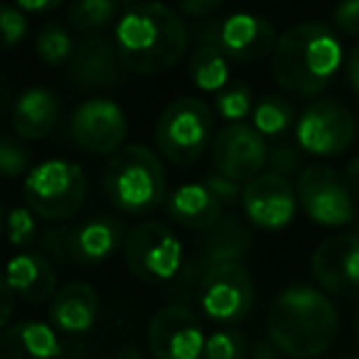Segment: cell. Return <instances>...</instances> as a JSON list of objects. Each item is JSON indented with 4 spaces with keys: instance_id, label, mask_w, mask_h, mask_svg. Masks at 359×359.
<instances>
[{
    "instance_id": "cell-7",
    "label": "cell",
    "mask_w": 359,
    "mask_h": 359,
    "mask_svg": "<svg viewBox=\"0 0 359 359\" xmlns=\"http://www.w3.org/2000/svg\"><path fill=\"white\" fill-rule=\"evenodd\" d=\"M126 266L143 283H170L185 269V251L180 239L163 222H140L123 241Z\"/></svg>"
},
{
    "instance_id": "cell-10",
    "label": "cell",
    "mask_w": 359,
    "mask_h": 359,
    "mask_svg": "<svg viewBox=\"0 0 359 359\" xmlns=\"http://www.w3.org/2000/svg\"><path fill=\"white\" fill-rule=\"evenodd\" d=\"M357 123L342 104L332 99L313 101L295 123V143L318 158H332L352 145Z\"/></svg>"
},
{
    "instance_id": "cell-25",
    "label": "cell",
    "mask_w": 359,
    "mask_h": 359,
    "mask_svg": "<svg viewBox=\"0 0 359 359\" xmlns=\"http://www.w3.org/2000/svg\"><path fill=\"white\" fill-rule=\"evenodd\" d=\"M229 57L226 52L217 45V40L212 35L202 37V42L195 47V52L190 55V79L200 91L207 94H219L222 89H226L229 84Z\"/></svg>"
},
{
    "instance_id": "cell-17",
    "label": "cell",
    "mask_w": 359,
    "mask_h": 359,
    "mask_svg": "<svg viewBox=\"0 0 359 359\" xmlns=\"http://www.w3.org/2000/svg\"><path fill=\"white\" fill-rule=\"evenodd\" d=\"M212 37L239 65H254L276 52V27L256 13H234L212 27Z\"/></svg>"
},
{
    "instance_id": "cell-46",
    "label": "cell",
    "mask_w": 359,
    "mask_h": 359,
    "mask_svg": "<svg viewBox=\"0 0 359 359\" xmlns=\"http://www.w3.org/2000/svg\"><path fill=\"white\" fill-rule=\"evenodd\" d=\"M104 359H111V357H104Z\"/></svg>"
},
{
    "instance_id": "cell-18",
    "label": "cell",
    "mask_w": 359,
    "mask_h": 359,
    "mask_svg": "<svg viewBox=\"0 0 359 359\" xmlns=\"http://www.w3.org/2000/svg\"><path fill=\"white\" fill-rule=\"evenodd\" d=\"M69 79L76 89H114L123 81L126 69L116 42L104 35H91L76 47L69 65Z\"/></svg>"
},
{
    "instance_id": "cell-43",
    "label": "cell",
    "mask_w": 359,
    "mask_h": 359,
    "mask_svg": "<svg viewBox=\"0 0 359 359\" xmlns=\"http://www.w3.org/2000/svg\"><path fill=\"white\" fill-rule=\"evenodd\" d=\"M123 6H135V3H145V0H121Z\"/></svg>"
},
{
    "instance_id": "cell-27",
    "label": "cell",
    "mask_w": 359,
    "mask_h": 359,
    "mask_svg": "<svg viewBox=\"0 0 359 359\" xmlns=\"http://www.w3.org/2000/svg\"><path fill=\"white\" fill-rule=\"evenodd\" d=\"M251 121H254L251 126H254L264 138H271V135H280L283 130H288L290 126H293L295 109L285 96H264V99L254 106Z\"/></svg>"
},
{
    "instance_id": "cell-29",
    "label": "cell",
    "mask_w": 359,
    "mask_h": 359,
    "mask_svg": "<svg viewBox=\"0 0 359 359\" xmlns=\"http://www.w3.org/2000/svg\"><path fill=\"white\" fill-rule=\"evenodd\" d=\"M215 109L219 118L229 121V123H241L246 116L254 114V94L246 84L236 81L217 94Z\"/></svg>"
},
{
    "instance_id": "cell-14",
    "label": "cell",
    "mask_w": 359,
    "mask_h": 359,
    "mask_svg": "<svg viewBox=\"0 0 359 359\" xmlns=\"http://www.w3.org/2000/svg\"><path fill=\"white\" fill-rule=\"evenodd\" d=\"M72 138L81 150L94 155H114L123 148L128 121L116 101L89 99L79 104L69 121Z\"/></svg>"
},
{
    "instance_id": "cell-30",
    "label": "cell",
    "mask_w": 359,
    "mask_h": 359,
    "mask_svg": "<svg viewBox=\"0 0 359 359\" xmlns=\"http://www.w3.org/2000/svg\"><path fill=\"white\" fill-rule=\"evenodd\" d=\"M246 337L239 330H217L207 337L205 359H246Z\"/></svg>"
},
{
    "instance_id": "cell-31",
    "label": "cell",
    "mask_w": 359,
    "mask_h": 359,
    "mask_svg": "<svg viewBox=\"0 0 359 359\" xmlns=\"http://www.w3.org/2000/svg\"><path fill=\"white\" fill-rule=\"evenodd\" d=\"M27 168H30V153L25 150V145L13 135H3V140H0V170H3V175L8 180L20 177Z\"/></svg>"
},
{
    "instance_id": "cell-1",
    "label": "cell",
    "mask_w": 359,
    "mask_h": 359,
    "mask_svg": "<svg viewBox=\"0 0 359 359\" xmlns=\"http://www.w3.org/2000/svg\"><path fill=\"white\" fill-rule=\"evenodd\" d=\"M114 42L126 69L140 76L165 74L187 52L190 35L182 18L165 3H135L123 11Z\"/></svg>"
},
{
    "instance_id": "cell-6",
    "label": "cell",
    "mask_w": 359,
    "mask_h": 359,
    "mask_svg": "<svg viewBox=\"0 0 359 359\" xmlns=\"http://www.w3.org/2000/svg\"><path fill=\"white\" fill-rule=\"evenodd\" d=\"M215 133V116L212 109L200 99H177L163 111L155 126V143L165 160L175 165H192L202 158Z\"/></svg>"
},
{
    "instance_id": "cell-42",
    "label": "cell",
    "mask_w": 359,
    "mask_h": 359,
    "mask_svg": "<svg viewBox=\"0 0 359 359\" xmlns=\"http://www.w3.org/2000/svg\"><path fill=\"white\" fill-rule=\"evenodd\" d=\"M15 298H18L15 290H13L11 285L3 280V313H0V323H3V325L13 318V305H15Z\"/></svg>"
},
{
    "instance_id": "cell-37",
    "label": "cell",
    "mask_w": 359,
    "mask_h": 359,
    "mask_svg": "<svg viewBox=\"0 0 359 359\" xmlns=\"http://www.w3.org/2000/svg\"><path fill=\"white\" fill-rule=\"evenodd\" d=\"M180 13L192 18H210L224 6V0H175Z\"/></svg>"
},
{
    "instance_id": "cell-4",
    "label": "cell",
    "mask_w": 359,
    "mask_h": 359,
    "mask_svg": "<svg viewBox=\"0 0 359 359\" xmlns=\"http://www.w3.org/2000/svg\"><path fill=\"white\" fill-rule=\"evenodd\" d=\"M104 190L123 215H148L168 202L163 163L145 145H123L106 163Z\"/></svg>"
},
{
    "instance_id": "cell-26",
    "label": "cell",
    "mask_w": 359,
    "mask_h": 359,
    "mask_svg": "<svg viewBox=\"0 0 359 359\" xmlns=\"http://www.w3.org/2000/svg\"><path fill=\"white\" fill-rule=\"evenodd\" d=\"M121 6V0H74L67 11V20L84 35H99L116 20Z\"/></svg>"
},
{
    "instance_id": "cell-21",
    "label": "cell",
    "mask_w": 359,
    "mask_h": 359,
    "mask_svg": "<svg viewBox=\"0 0 359 359\" xmlns=\"http://www.w3.org/2000/svg\"><path fill=\"white\" fill-rule=\"evenodd\" d=\"M170 219H175L185 229L207 231L224 217V205L207 182H187L180 185L165 202Z\"/></svg>"
},
{
    "instance_id": "cell-38",
    "label": "cell",
    "mask_w": 359,
    "mask_h": 359,
    "mask_svg": "<svg viewBox=\"0 0 359 359\" xmlns=\"http://www.w3.org/2000/svg\"><path fill=\"white\" fill-rule=\"evenodd\" d=\"M65 3L67 0H15V6L25 13H52Z\"/></svg>"
},
{
    "instance_id": "cell-16",
    "label": "cell",
    "mask_w": 359,
    "mask_h": 359,
    "mask_svg": "<svg viewBox=\"0 0 359 359\" xmlns=\"http://www.w3.org/2000/svg\"><path fill=\"white\" fill-rule=\"evenodd\" d=\"M310 269L320 288L339 298H359V234L325 239L315 249Z\"/></svg>"
},
{
    "instance_id": "cell-20",
    "label": "cell",
    "mask_w": 359,
    "mask_h": 359,
    "mask_svg": "<svg viewBox=\"0 0 359 359\" xmlns=\"http://www.w3.org/2000/svg\"><path fill=\"white\" fill-rule=\"evenodd\" d=\"M50 318L52 325L65 334L89 332L99 318V293L94 285L81 280L62 285L50 303Z\"/></svg>"
},
{
    "instance_id": "cell-36",
    "label": "cell",
    "mask_w": 359,
    "mask_h": 359,
    "mask_svg": "<svg viewBox=\"0 0 359 359\" xmlns=\"http://www.w3.org/2000/svg\"><path fill=\"white\" fill-rule=\"evenodd\" d=\"M205 182H207V187L219 197L224 207L234 205V202H241V187L236 180L226 177V175H222V172H210L205 177Z\"/></svg>"
},
{
    "instance_id": "cell-12",
    "label": "cell",
    "mask_w": 359,
    "mask_h": 359,
    "mask_svg": "<svg viewBox=\"0 0 359 359\" xmlns=\"http://www.w3.org/2000/svg\"><path fill=\"white\" fill-rule=\"evenodd\" d=\"M207 337L187 305H165L148 325V349L155 359H200Z\"/></svg>"
},
{
    "instance_id": "cell-45",
    "label": "cell",
    "mask_w": 359,
    "mask_h": 359,
    "mask_svg": "<svg viewBox=\"0 0 359 359\" xmlns=\"http://www.w3.org/2000/svg\"><path fill=\"white\" fill-rule=\"evenodd\" d=\"M349 359H359V357H349Z\"/></svg>"
},
{
    "instance_id": "cell-33",
    "label": "cell",
    "mask_w": 359,
    "mask_h": 359,
    "mask_svg": "<svg viewBox=\"0 0 359 359\" xmlns=\"http://www.w3.org/2000/svg\"><path fill=\"white\" fill-rule=\"evenodd\" d=\"M0 30H3V42H6L8 50L20 45L27 32L25 11H20L18 6H3V11H0Z\"/></svg>"
},
{
    "instance_id": "cell-3",
    "label": "cell",
    "mask_w": 359,
    "mask_h": 359,
    "mask_svg": "<svg viewBox=\"0 0 359 359\" xmlns=\"http://www.w3.org/2000/svg\"><path fill=\"white\" fill-rule=\"evenodd\" d=\"M269 337L285 357L313 359L337 334V310L313 285H290L273 300L266 320Z\"/></svg>"
},
{
    "instance_id": "cell-41",
    "label": "cell",
    "mask_w": 359,
    "mask_h": 359,
    "mask_svg": "<svg viewBox=\"0 0 359 359\" xmlns=\"http://www.w3.org/2000/svg\"><path fill=\"white\" fill-rule=\"evenodd\" d=\"M344 182H347L352 197L359 202V158H354L352 163L347 165V170H344Z\"/></svg>"
},
{
    "instance_id": "cell-8",
    "label": "cell",
    "mask_w": 359,
    "mask_h": 359,
    "mask_svg": "<svg viewBox=\"0 0 359 359\" xmlns=\"http://www.w3.org/2000/svg\"><path fill=\"white\" fill-rule=\"evenodd\" d=\"M300 210L320 226H344L354 217V197L337 170L323 163L305 165L295 180Z\"/></svg>"
},
{
    "instance_id": "cell-44",
    "label": "cell",
    "mask_w": 359,
    "mask_h": 359,
    "mask_svg": "<svg viewBox=\"0 0 359 359\" xmlns=\"http://www.w3.org/2000/svg\"><path fill=\"white\" fill-rule=\"evenodd\" d=\"M354 332H357V342H359V313H357V320H354Z\"/></svg>"
},
{
    "instance_id": "cell-32",
    "label": "cell",
    "mask_w": 359,
    "mask_h": 359,
    "mask_svg": "<svg viewBox=\"0 0 359 359\" xmlns=\"http://www.w3.org/2000/svg\"><path fill=\"white\" fill-rule=\"evenodd\" d=\"M35 212L30 207H13L8 212V236H11L13 246H27L32 244L37 234V222Z\"/></svg>"
},
{
    "instance_id": "cell-34",
    "label": "cell",
    "mask_w": 359,
    "mask_h": 359,
    "mask_svg": "<svg viewBox=\"0 0 359 359\" xmlns=\"http://www.w3.org/2000/svg\"><path fill=\"white\" fill-rule=\"evenodd\" d=\"M266 168L271 172H278L283 177H290V175L300 172V153L293 148V145H285V143H276L273 148L269 150V163Z\"/></svg>"
},
{
    "instance_id": "cell-15",
    "label": "cell",
    "mask_w": 359,
    "mask_h": 359,
    "mask_svg": "<svg viewBox=\"0 0 359 359\" xmlns=\"http://www.w3.org/2000/svg\"><path fill=\"white\" fill-rule=\"evenodd\" d=\"M212 160L217 172L249 182L269 163V145L266 138L249 123H226L212 140Z\"/></svg>"
},
{
    "instance_id": "cell-28",
    "label": "cell",
    "mask_w": 359,
    "mask_h": 359,
    "mask_svg": "<svg viewBox=\"0 0 359 359\" xmlns=\"http://www.w3.org/2000/svg\"><path fill=\"white\" fill-rule=\"evenodd\" d=\"M35 52L47 67H60V65H69L76 47H74L72 35L67 32V27L55 20H50L40 27V32H37Z\"/></svg>"
},
{
    "instance_id": "cell-24",
    "label": "cell",
    "mask_w": 359,
    "mask_h": 359,
    "mask_svg": "<svg viewBox=\"0 0 359 359\" xmlns=\"http://www.w3.org/2000/svg\"><path fill=\"white\" fill-rule=\"evenodd\" d=\"M60 352L57 330L40 320H20L0 337V359H57Z\"/></svg>"
},
{
    "instance_id": "cell-35",
    "label": "cell",
    "mask_w": 359,
    "mask_h": 359,
    "mask_svg": "<svg viewBox=\"0 0 359 359\" xmlns=\"http://www.w3.org/2000/svg\"><path fill=\"white\" fill-rule=\"evenodd\" d=\"M332 22L344 35L359 37V0H339L332 13Z\"/></svg>"
},
{
    "instance_id": "cell-40",
    "label": "cell",
    "mask_w": 359,
    "mask_h": 359,
    "mask_svg": "<svg viewBox=\"0 0 359 359\" xmlns=\"http://www.w3.org/2000/svg\"><path fill=\"white\" fill-rule=\"evenodd\" d=\"M280 354L283 352L271 342V337H266V339H259V342H256V347L249 359H280Z\"/></svg>"
},
{
    "instance_id": "cell-22",
    "label": "cell",
    "mask_w": 359,
    "mask_h": 359,
    "mask_svg": "<svg viewBox=\"0 0 359 359\" xmlns=\"http://www.w3.org/2000/svg\"><path fill=\"white\" fill-rule=\"evenodd\" d=\"M62 114V104L55 91L45 86H32L22 91L13 104V130L25 140H40L55 130Z\"/></svg>"
},
{
    "instance_id": "cell-13",
    "label": "cell",
    "mask_w": 359,
    "mask_h": 359,
    "mask_svg": "<svg viewBox=\"0 0 359 359\" xmlns=\"http://www.w3.org/2000/svg\"><path fill=\"white\" fill-rule=\"evenodd\" d=\"M298 207V192L290 180L271 170L256 175L241 190V210L246 219L266 231L285 229L295 219Z\"/></svg>"
},
{
    "instance_id": "cell-5",
    "label": "cell",
    "mask_w": 359,
    "mask_h": 359,
    "mask_svg": "<svg viewBox=\"0 0 359 359\" xmlns=\"http://www.w3.org/2000/svg\"><path fill=\"white\" fill-rule=\"evenodd\" d=\"M86 192L89 185L81 165L65 158L42 160L27 172L22 185L25 207L47 222H65L74 217L84 207Z\"/></svg>"
},
{
    "instance_id": "cell-23",
    "label": "cell",
    "mask_w": 359,
    "mask_h": 359,
    "mask_svg": "<svg viewBox=\"0 0 359 359\" xmlns=\"http://www.w3.org/2000/svg\"><path fill=\"white\" fill-rule=\"evenodd\" d=\"M6 280L15 290L18 300L30 305H42L55 298L57 276L52 264L40 254H18L8 261Z\"/></svg>"
},
{
    "instance_id": "cell-19",
    "label": "cell",
    "mask_w": 359,
    "mask_h": 359,
    "mask_svg": "<svg viewBox=\"0 0 359 359\" xmlns=\"http://www.w3.org/2000/svg\"><path fill=\"white\" fill-rule=\"evenodd\" d=\"M123 239V226L111 217H91L76 229L67 231V259L79 266L104 264Z\"/></svg>"
},
{
    "instance_id": "cell-39",
    "label": "cell",
    "mask_w": 359,
    "mask_h": 359,
    "mask_svg": "<svg viewBox=\"0 0 359 359\" xmlns=\"http://www.w3.org/2000/svg\"><path fill=\"white\" fill-rule=\"evenodd\" d=\"M344 72H347L349 86L359 94V45L354 47V50L347 55V60H344Z\"/></svg>"
},
{
    "instance_id": "cell-11",
    "label": "cell",
    "mask_w": 359,
    "mask_h": 359,
    "mask_svg": "<svg viewBox=\"0 0 359 359\" xmlns=\"http://www.w3.org/2000/svg\"><path fill=\"white\" fill-rule=\"evenodd\" d=\"M197 305L215 323H239L254 305V278L241 264L217 266L202 278Z\"/></svg>"
},
{
    "instance_id": "cell-9",
    "label": "cell",
    "mask_w": 359,
    "mask_h": 359,
    "mask_svg": "<svg viewBox=\"0 0 359 359\" xmlns=\"http://www.w3.org/2000/svg\"><path fill=\"white\" fill-rule=\"evenodd\" d=\"M251 246V231L246 229V224L236 217H222L212 229L205 231V236L197 244L192 259L185 264L180 278V288L185 293H195L200 288L202 278L207 271L217 269L224 264H239L246 256Z\"/></svg>"
},
{
    "instance_id": "cell-2",
    "label": "cell",
    "mask_w": 359,
    "mask_h": 359,
    "mask_svg": "<svg viewBox=\"0 0 359 359\" xmlns=\"http://www.w3.org/2000/svg\"><path fill=\"white\" fill-rule=\"evenodd\" d=\"M344 62L337 35L323 22H300L278 37L273 76L288 94L313 99L323 94Z\"/></svg>"
}]
</instances>
